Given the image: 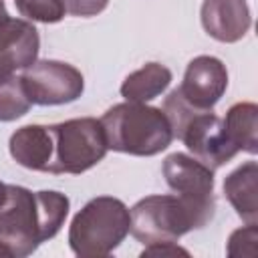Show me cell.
<instances>
[{"instance_id": "cell-1", "label": "cell", "mask_w": 258, "mask_h": 258, "mask_svg": "<svg viewBox=\"0 0 258 258\" xmlns=\"http://www.w3.org/2000/svg\"><path fill=\"white\" fill-rule=\"evenodd\" d=\"M69 206V198L60 191L6 185V200L0 208V246L8 256H30L42 242L58 234Z\"/></svg>"}, {"instance_id": "cell-2", "label": "cell", "mask_w": 258, "mask_h": 258, "mask_svg": "<svg viewBox=\"0 0 258 258\" xmlns=\"http://www.w3.org/2000/svg\"><path fill=\"white\" fill-rule=\"evenodd\" d=\"M99 121L105 131L107 147L119 153L151 157L167 149L173 141L171 125L163 109L145 103H117L109 107Z\"/></svg>"}, {"instance_id": "cell-3", "label": "cell", "mask_w": 258, "mask_h": 258, "mask_svg": "<svg viewBox=\"0 0 258 258\" xmlns=\"http://www.w3.org/2000/svg\"><path fill=\"white\" fill-rule=\"evenodd\" d=\"M163 113L171 125L173 137L183 141L191 155L212 171L236 157L238 149L228 139L222 119L212 109L189 105L179 89H173L165 97Z\"/></svg>"}, {"instance_id": "cell-4", "label": "cell", "mask_w": 258, "mask_h": 258, "mask_svg": "<svg viewBox=\"0 0 258 258\" xmlns=\"http://www.w3.org/2000/svg\"><path fill=\"white\" fill-rule=\"evenodd\" d=\"M129 210L119 198H93L73 218L69 246L81 258L107 256L129 234Z\"/></svg>"}, {"instance_id": "cell-5", "label": "cell", "mask_w": 258, "mask_h": 258, "mask_svg": "<svg viewBox=\"0 0 258 258\" xmlns=\"http://www.w3.org/2000/svg\"><path fill=\"white\" fill-rule=\"evenodd\" d=\"M52 137V157L48 173L79 175L95 167L109 151L99 119L79 117L48 125Z\"/></svg>"}, {"instance_id": "cell-6", "label": "cell", "mask_w": 258, "mask_h": 258, "mask_svg": "<svg viewBox=\"0 0 258 258\" xmlns=\"http://www.w3.org/2000/svg\"><path fill=\"white\" fill-rule=\"evenodd\" d=\"M161 173L169 189H173L187 208L196 230L208 226L216 214L214 171L196 157L177 151L163 159Z\"/></svg>"}, {"instance_id": "cell-7", "label": "cell", "mask_w": 258, "mask_h": 258, "mask_svg": "<svg viewBox=\"0 0 258 258\" xmlns=\"http://www.w3.org/2000/svg\"><path fill=\"white\" fill-rule=\"evenodd\" d=\"M129 232L143 246L155 242H177L196 230L194 220L177 196L155 194L139 200L129 210Z\"/></svg>"}, {"instance_id": "cell-8", "label": "cell", "mask_w": 258, "mask_h": 258, "mask_svg": "<svg viewBox=\"0 0 258 258\" xmlns=\"http://www.w3.org/2000/svg\"><path fill=\"white\" fill-rule=\"evenodd\" d=\"M22 83L32 105H64L85 91L81 71L62 60H34L22 73Z\"/></svg>"}, {"instance_id": "cell-9", "label": "cell", "mask_w": 258, "mask_h": 258, "mask_svg": "<svg viewBox=\"0 0 258 258\" xmlns=\"http://www.w3.org/2000/svg\"><path fill=\"white\" fill-rule=\"evenodd\" d=\"M177 89L189 105L198 109H214L228 89L226 64L216 56L200 54L189 60Z\"/></svg>"}, {"instance_id": "cell-10", "label": "cell", "mask_w": 258, "mask_h": 258, "mask_svg": "<svg viewBox=\"0 0 258 258\" xmlns=\"http://www.w3.org/2000/svg\"><path fill=\"white\" fill-rule=\"evenodd\" d=\"M40 48V36L32 22L6 16L0 20V79L30 67Z\"/></svg>"}, {"instance_id": "cell-11", "label": "cell", "mask_w": 258, "mask_h": 258, "mask_svg": "<svg viewBox=\"0 0 258 258\" xmlns=\"http://www.w3.org/2000/svg\"><path fill=\"white\" fill-rule=\"evenodd\" d=\"M200 16L204 30L228 44L244 38L252 24L246 0H204Z\"/></svg>"}, {"instance_id": "cell-12", "label": "cell", "mask_w": 258, "mask_h": 258, "mask_svg": "<svg viewBox=\"0 0 258 258\" xmlns=\"http://www.w3.org/2000/svg\"><path fill=\"white\" fill-rule=\"evenodd\" d=\"M8 149L12 159L32 171L48 173L52 157V137L48 125H24L10 135Z\"/></svg>"}, {"instance_id": "cell-13", "label": "cell", "mask_w": 258, "mask_h": 258, "mask_svg": "<svg viewBox=\"0 0 258 258\" xmlns=\"http://www.w3.org/2000/svg\"><path fill=\"white\" fill-rule=\"evenodd\" d=\"M230 206L246 224L258 222V163L246 161L224 179Z\"/></svg>"}, {"instance_id": "cell-14", "label": "cell", "mask_w": 258, "mask_h": 258, "mask_svg": "<svg viewBox=\"0 0 258 258\" xmlns=\"http://www.w3.org/2000/svg\"><path fill=\"white\" fill-rule=\"evenodd\" d=\"M171 83V71L161 62H147L141 69L125 77L121 85V97L125 101L147 103L159 97Z\"/></svg>"}, {"instance_id": "cell-15", "label": "cell", "mask_w": 258, "mask_h": 258, "mask_svg": "<svg viewBox=\"0 0 258 258\" xmlns=\"http://www.w3.org/2000/svg\"><path fill=\"white\" fill-rule=\"evenodd\" d=\"M228 139L238 151L254 155L258 151V107L256 103H236L222 119Z\"/></svg>"}, {"instance_id": "cell-16", "label": "cell", "mask_w": 258, "mask_h": 258, "mask_svg": "<svg viewBox=\"0 0 258 258\" xmlns=\"http://www.w3.org/2000/svg\"><path fill=\"white\" fill-rule=\"evenodd\" d=\"M30 99L26 95L22 77L8 75L0 79V121H14L28 113Z\"/></svg>"}, {"instance_id": "cell-17", "label": "cell", "mask_w": 258, "mask_h": 258, "mask_svg": "<svg viewBox=\"0 0 258 258\" xmlns=\"http://www.w3.org/2000/svg\"><path fill=\"white\" fill-rule=\"evenodd\" d=\"M14 4L20 16L32 22L54 24L60 22L67 14L62 0H14Z\"/></svg>"}, {"instance_id": "cell-18", "label": "cell", "mask_w": 258, "mask_h": 258, "mask_svg": "<svg viewBox=\"0 0 258 258\" xmlns=\"http://www.w3.org/2000/svg\"><path fill=\"white\" fill-rule=\"evenodd\" d=\"M256 242H258L256 224H246V228L232 232V236L228 240V254L230 256H244V246H248L250 254L256 256Z\"/></svg>"}, {"instance_id": "cell-19", "label": "cell", "mask_w": 258, "mask_h": 258, "mask_svg": "<svg viewBox=\"0 0 258 258\" xmlns=\"http://www.w3.org/2000/svg\"><path fill=\"white\" fill-rule=\"evenodd\" d=\"M62 4L69 14L89 18V16H97L99 12H103L109 0H62Z\"/></svg>"}, {"instance_id": "cell-20", "label": "cell", "mask_w": 258, "mask_h": 258, "mask_svg": "<svg viewBox=\"0 0 258 258\" xmlns=\"http://www.w3.org/2000/svg\"><path fill=\"white\" fill-rule=\"evenodd\" d=\"M175 254L187 256V250L177 246L175 242H155V244H147L145 250L141 252V256H175Z\"/></svg>"}, {"instance_id": "cell-21", "label": "cell", "mask_w": 258, "mask_h": 258, "mask_svg": "<svg viewBox=\"0 0 258 258\" xmlns=\"http://www.w3.org/2000/svg\"><path fill=\"white\" fill-rule=\"evenodd\" d=\"M6 185H8V183H2V181H0V208H2V204H4V200H6Z\"/></svg>"}, {"instance_id": "cell-22", "label": "cell", "mask_w": 258, "mask_h": 258, "mask_svg": "<svg viewBox=\"0 0 258 258\" xmlns=\"http://www.w3.org/2000/svg\"><path fill=\"white\" fill-rule=\"evenodd\" d=\"M8 16V12H6V6H4V0H0V20H4Z\"/></svg>"}]
</instances>
